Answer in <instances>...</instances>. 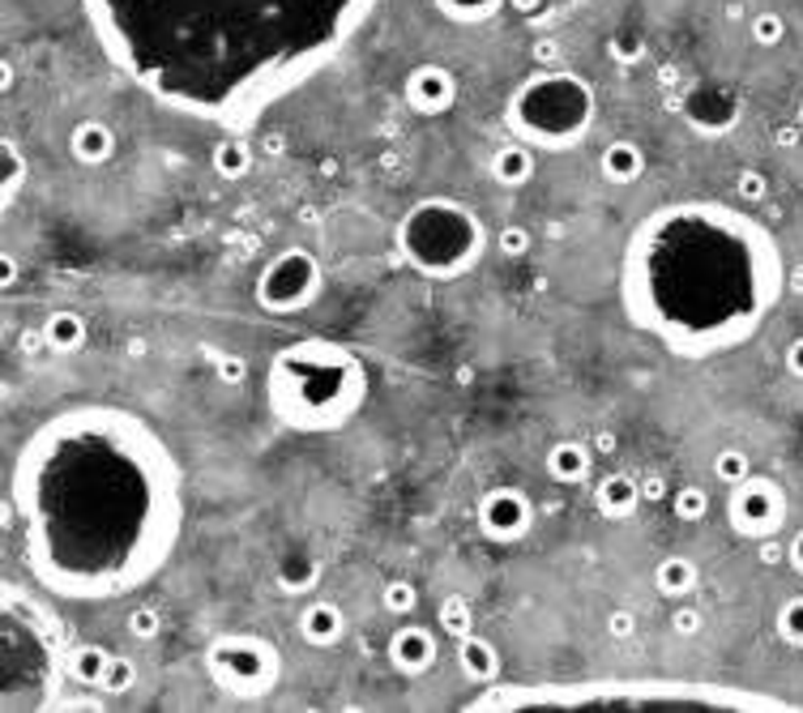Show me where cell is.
Instances as JSON below:
<instances>
[{"mask_svg": "<svg viewBox=\"0 0 803 713\" xmlns=\"http://www.w3.org/2000/svg\"><path fill=\"white\" fill-rule=\"evenodd\" d=\"M667 509H672V518H675V521H684V525H697V521H706V518H709L714 500H709L706 487L684 483V487H675V491H672Z\"/></svg>", "mask_w": 803, "mask_h": 713, "instance_id": "f546056e", "label": "cell"}, {"mask_svg": "<svg viewBox=\"0 0 803 713\" xmlns=\"http://www.w3.org/2000/svg\"><path fill=\"white\" fill-rule=\"evenodd\" d=\"M137 91L223 129L313 82L381 0H77Z\"/></svg>", "mask_w": 803, "mask_h": 713, "instance_id": "7a4b0ae2", "label": "cell"}, {"mask_svg": "<svg viewBox=\"0 0 803 713\" xmlns=\"http://www.w3.org/2000/svg\"><path fill=\"white\" fill-rule=\"evenodd\" d=\"M509 9H514L517 18H543L547 0H509Z\"/></svg>", "mask_w": 803, "mask_h": 713, "instance_id": "c3c4849f", "label": "cell"}, {"mask_svg": "<svg viewBox=\"0 0 803 713\" xmlns=\"http://www.w3.org/2000/svg\"><path fill=\"white\" fill-rule=\"evenodd\" d=\"M736 193H739V201H748V205H761V201L770 196V175L757 171V167H743L736 175Z\"/></svg>", "mask_w": 803, "mask_h": 713, "instance_id": "f35d334b", "label": "cell"}, {"mask_svg": "<svg viewBox=\"0 0 803 713\" xmlns=\"http://www.w3.org/2000/svg\"><path fill=\"white\" fill-rule=\"evenodd\" d=\"M645 150L633 141V137H615L603 146V155H599V175L615 184V189H628V184H637L645 175Z\"/></svg>", "mask_w": 803, "mask_h": 713, "instance_id": "ffe728a7", "label": "cell"}, {"mask_svg": "<svg viewBox=\"0 0 803 713\" xmlns=\"http://www.w3.org/2000/svg\"><path fill=\"white\" fill-rule=\"evenodd\" d=\"M786 564L803 577V530H795V534L786 539Z\"/></svg>", "mask_w": 803, "mask_h": 713, "instance_id": "7dc6e473", "label": "cell"}, {"mask_svg": "<svg viewBox=\"0 0 803 713\" xmlns=\"http://www.w3.org/2000/svg\"><path fill=\"white\" fill-rule=\"evenodd\" d=\"M492 710H786L770 692L684 680H590V683H496L466 705Z\"/></svg>", "mask_w": 803, "mask_h": 713, "instance_id": "5b68a950", "label": "cell"}, {"mask_svg": "<svg viewBox=\"0 0 803 713\" xmlns=\"http://www.w3.org/2000/svg\"><path fill=\"white\" fill-rule=\"evenodd\" d=\"M253 162H257L253 146H249L244 137H235V132L223 137V141L210 150V167H214L223 180H231V184H235V180H244V175L253 171Z\"/></svg>", "mask_w": 803, "mask_h": 713, "instance_id": "4316f807", "label": "cell"}, {"mask_svg": "<svg viewBox=\"0 0 803 713\" xmlns=\"http://www.w3.org/2000/svg\"><path fill=\"white\" fill-rule=\"evenodd\" d=\"M748 475H752V457L743 454V449L727 445V449H718V454H714V479H718L722 487L743 483Z\"/></svg>", "mask_w": 803, "mask_h": 713, "instance_id": "d6a6232c", "label": "cell"}, {"mask_svg": "<svg viewBox=\"0 0 803 713\" xmlns=\"http://www.w3.org/2000/svg\"><path fill=\"white\" fill-rule=\"evenodd\" d=\"M9 525L52 598H125L155 582L180 547V457L155 423L125 406H65L34 427L9 466Z\"/></svg>", "mask_w": 803, "mask_h": 713, "instance_id": "6da1fadb", "label": "cell"}, {"mask_svg": "<svg viewBox=\"0 0 803 713\" xmlns=\"http://www.w3.org/2000/svg\"><path fill=\"white\" fill-rule=\"evenodd\" d=\"M436 13L453 26H487L509 9V0H432Z\"/></svg>", "mask_w": 803, "mask_h": 713, "instance_id": "484cf974", "label": "cell"}, {"mask_svg": "<svg viewBox=\"0 0 803 713\" xmlns=\"http://www.w3.org/2000/svg\"><path fill=\"white\" fill-rule=\"evenodd\" d=\"M599 120V95L590 77L569 68H539L505 103L509 137L535 146L539 155H569L590 137Z\"/></svg>", "mask_w": 803, "mask_h": 713, "instance_id": "ba28073f", "label": "cell"}, {"mask_svg": "<svg viewBox=\"0 0 803 713\" xmlns=\"http://www.w3.org/2000/svg\"><path fill=\"white\" fill-rule=\"evenodd\" d=\"M457 95H462V86H457V77H453L450 65H441V61H419V65L406 68V77H402V98H406V107L415 111V116H450L453 107H457Z\"/></svg>", "mask_w": 803, "mask_h": 713, "instance_id": "4fadbf2b", "label": "cell"}, {"mask_svg": "<svg viewBox=\"0 0 803 713\" xmlns=\"http://www.w3.org/2000/svg\"><path fill=\"white\" fill-rule=\"evenodd\" d=\"M249 376V363L244 359H219V381L223 385H240Z\"/></svg>", "mask_w": 803, "mask_h": 713, "instance_id": "ee69618b", "label": "cell"}, {"mask_svg": "<svg viewBox=\"0 0 803 713\" xmlns=\"http://www.w3.org/2000/svg\"><path fill=\"white\" fill-rule=\"evenodd\" d=\"M684 111H688V120L701 132H727L731 120H736V98L727 91H718V86H701V91L688 95Z\"/></svg>", "mask_w": 803, "mask_h": 713, "instance_id": "44dd1931", "label": "cell"}, {"mask_svg": "<svg viewBox=\"0 0 803 713\" xmlns=\"http://www.w3.org/2000/svg\"><path fill=\"white\" fill-rule=\"evenodd\" d=\"M791 287L782 248L752 214L722 201H667L633 227L620 257L628 324L684 363L731 355Z\"/></svg>", "mask_w": 803, "mask_h": 713, "instance_id": "3957f363", "label": "cell"}, {"mask_svg": "<svg viewBox=\"0 0 803 713\" xmlns=\"http://www.w3.org/2000/svg\"><path fill=\"white\" fill-rule=\"evenodd\" d=\"M786 487L770 479V475H748L743 483L727 487V525L743 543H761L786 530Z\"/></svg>", "mask_w": 803, "mask_h": 713, "instance_id": "8fae6325", "label": "cell"}, {"mask_svg": "<svg viewBox=\"0 0 803 713\" xmlns=\"http://www.w3.org/2000/svg\"><path fill=\"white\" fill-rule=\"evenodd\" d=\"M0 155H4V180H0V201H4V210L18 201L22 193V180H27V159H22V150H18V141L13 137H4L0 141Z\"/></svg>", "mask_w": 803, "mask_h": 713, "instance_id": "4dcf8cb0", "label": "cell"}, {"mask_svg": "<svg viewBox=\"0 0 803 713\" xmlns=\"http://www.w3.org/2000/svg\"><path fill=\"white\" fill-rule=\"evenodd\" d=\"M642 479H633V475H624V470H611L599 479L594 487V509H599V518L607 521H628L637 509H642Z\"/></svg>", "mask_w": 803, "mask_h": 713, "instance_id": "ac0fdd59", "label": "cell"}, {"mask_svg": "<svg viewBox=\"0 0 803 713\" xmlns=\"http://www.w3.org/2000/svg\"><path fill=\"white\" fill-rule=\"evenodd\" d=\"M381 607H385L393 619H406L419 607L415 582H406V577H393V582H385V585H381Z\"/></svg>", "mask_w": 803, "mask_h": 713, "instance_id": "836d02e7", "label": "cell"}, {"mask_svg": "<svg viewBox=\"0 0 803 713\" xmlns=\"http://www.w3.org/2000/svg\"><path fill=\"white\" fill-rule=\"evenodd\" d=\"M457 667H462V675L471 683H496L500 671H505L500 649L492 646L487 637H479V632H471V637L457 641Z\"/></svg>", "mask_w": 803, "mask_h": 713, "instance_id": "7402d4cb", "label": "cell"}, {"mask_svg": "<svg viewBox=\"0 0 803 713\" xmlns=\"http://www.w3.org/2000/svg\"><path fill=\"white\" fill-rule=\"evenodd\" d=\"M535 518H539V509H535V500H530L526 487H514V483L487 487L479 500H475V525H479L483 539L496 543V547L521 543L535 530Z\"/></svg>", "mask_w": 803, "mask_h": 713, "instance_id": "7c38bea8", "label": "cell"}, {"mask_svg": "<svg viewBox=\"0 0 803 713\" xmlns=\"http://www.w3.org/2000/svg\"><path fill=\"white\" fill-rule=\"evenodd\" d=\"M201 667L231 701H265L283 683V649L261 632H219L201 653Z\"/></svg>", "mask_w": 803, "mask_h": 713, "instance_id": "9c48e42d", "label": "cell"}, {"mask_svg": "<svg viewBox=\"0 0 803 713\" xmlns=\"http://www.w3.org/2000/svg\"><path fill=\"white\" fill-rule=\"evenodd\" d=\"M800 129H803V103H800Z\"/></svg>", "mask_w": 803, "mask_h": 713, "instance_id": "f907efd6", "label": "cell"}, {"mask_svg": "<svg viewBox=\"0 0 803 713\" xmlns=\"http://www.w3.org/2000/svg\"><path fill=\"white\" fill-rule=\"evenodd\" d=\"M487 223L475 205L450 193H427L406 205L393 227L398 260L427 283H457L487 257Z\"/></svg>", "mask_w": 803, "mask_h": 713, "instance_id": "8992f818", "label": "cell"}, {"mask_svg": "<svg viewBox=\"0 0 803 713\" xmlns=\"http://www.w3.org/2000/svg\"><path fill=\"white\" fill-rule=\"evenodd\" d=\"M43 338H47V351H56V355H77V351L86 347V338H91V324H86L82 312L61 308V312H52V317L43 321Z\"/></svg>", "mask_w": 803, "mask_h": 713, "instance_id": "d4e9b609", "label": "cell"}, {"mask_svg": "<svg viewBox=\"0 0 803 713\" xmlns=\"http://www.w3.org/2000/svg\"><path fill=\"white\" fill-rule=\"evenodd\" d=\"M530 52H535V61H539L543 68H551L556 61H560V47H556V39H539Z\"/></svg>", "mask_w": 803, "mask_h": 713, "instance_id": "bcb514c9", "label": "cell"}, {"mask_svg": "<svg viewBox=\"0 0 803 713\" xmlns=\"http://www.w3.org/2000/svg\"><path fill=\"white\" fill-rule=\"evenodd\" d=\"M697 585H701V568H697V560H688V555H663L658 564H654V589L663 594V598H693L697 594Z\"/></svg>", "mask_w": 803, "mask_h": 713, "instance_id": "603a6c76", "label": "cell"}, {"mask_svg": "<svg viewBox=\"0 0 803 713\" xmlns=\"http://www.w3.org/2000/svg\"><path fill=\"white\" fill-rule=\"evenodd\" d=\"M539 175V150L535 146H526V141H505L496 155H492V180L500 184V189H526L530 180Z\"/></svg>", "mask_w": 803, "mask_h": 713, "instance_id": "d6986e66", "label": "cell"}, {"mask_svg": "<svg viewBox=\"0 0 803 713\" xmlns=\"http://www.w3.org/2000/svg\"><path fill=\"white\" fill-rule=\"evenodd\" d=\"M786 31H791L786 18L773 13V9H761V13L748 18V39H752L757 47H765V52H770V47H782V43H786Z\"/></svg>", "mask_w": 803, "mask_h": 713, "instance_id": "1f68e13d", "label": "cell"}, {"mask_svg": "<svg viewBox=\"0 0 803 713\" xmlns=\"http://www.w3.org/2000/svg\"><path fill=\"white\" fill-rule=\"evenodd\" d=\"M372 372L334 338H299L265 368V411L295 436H329L351 427L368 406Z\"/></svg>", "mask_w": 803, "mask_h": 713, "instance_id": "277c9868", "label": "cell"}, {"mask_svg": "<svg viewBox=\"0 0 803 713\" xmlns=\"http://www.w3.org/2000/svg\"><path fill=\"white\" fill-rule=\"evenodd\" d=\"M672 628L679 637H701V628H706V611L701 607H693L688 598H679L672 611Z\"/></svg>", "mask_w": 803, "mask_h": 713, "instance_id": "ab89813d", "label": "cell"}, {"mask_svg": "<svg viewBox=\"0 0 803 713\" xmlns=\"http://www.w3.org/2000/svg\"><path fill=\"white\" fill-rule=\"evenodd\" d=\"M496 248H500V257H509V260L530 257V248H535V231L521 227V223H509V227H500V235H496Z\"/></svg>", "mask_w": 803, "mask_h": 713, "instance_id": "74e56055", "label": "cell"}, {"mask_svg": "<svg viewBox=\"0 0 803 713\" xmlns=\"http://www.w3.org/2000/svg\"><path fill=\"white\" fill-rule=\"evenodd\" d=\"M773 628H778L782 646L803 649V594H795V598H786V603L778 607V619H773Z\"/></svg>", "mask_w": 803, "mask_h": 713, "instance_id": "d590c367", "label": "cell"}, {"mask_svg": "<svg viewBox=\"0 0 803 713\" xmlns=\"http://www.w3.org/2000/svg\"><path fill=\"white\" fill-rule=\"evenodd\" d=\"M642 500H672V487L663 475H645L642 479Z\"/></svg>", "mask_w": 803, "mask_h": 713, "instance_id": "f6af8a7d", "label": "cell"}, {"mask_svg": "<svg viewBox=\"0 0 803 713\" xmlns=\"http://www.w3.org/2000/svg\"><path fill=\"white\" fill-rule=\"evenodd\" d=\"M325 291L321 257L313 248H283L278 257H270L257 274V308L270 317H299L308 312Z\"/></svg>", "mask_w": 803, "mask_h": 713, "instance_id": "30bf717a", "label": "cell"}, {"mask_svg": "<svg viewBox=\"0 0 803 713\" xmlns=\"http://www.w3.org/2000/svg\"><path fill=\"white\" fill-rule=\"evenodd\" d=\"M274 582H278V589L290 594V598H304L313 585L321 582V564H317L313 555H287V560H278Z\"/></svg>", "mask_w": 803, "mask_h": 713, "instance_id": "83f0119b", "label": "cell"}, {"mask_svg": "<svg viewBox=\"0 0 803 713\" xmlns=\"http://www.w3.org/2000/svg\"><path fill=\"white\" fill-rule=\"evenodd\" d=\"M116 150H120V137L98 116H86V120H77L68 129V159L77 167H107L116 159Z\"/></svg>", "mask_w": 803, "mask_h": 713, "instance_id": "9a60e30c", "label": "cell"}, {"mask_svg": "<svg viewBox=\"0 0 803 713\" xmlns=\"http://www.w3.org/2000/svg\"><path fill=\"white\" fill-rule=\"evenodd\" d=\"M594 454H615V436H611V432H599V436H594Z\"/></svg>", "mask_w": 803, "mask_h": 713, "instance_id": "681fc988", "label": "cell"}, {"mask_svg": "<svg viewBox=\"0 0 803 713\" xmlns=\"http://www.w3.org/2000/svg\"><path fill=\"white\" fill-rule=\"evenodd\" d=\"M611 52H615L624 65H633L637 56H645V43H642V39H628V34H620V39H611Z\"/></svg>", "mask_w": 803, "mask_h": 713, "instance_id": "b9f144b4", "label": "cell"}, {"mask_svg": "<svg viewBox=\"0 0 803 713\" xmlns=\"http://www.w3.org/2000/svg\"><path fill=\"white\" fill-rule=\"evenodd\" d=\"M385 658L398 675L419 680V675H427V671L441 662V637H436L427 624H398V628L389 632Z\"/></svg>", "mask_w": 803, "mask_h": 713, "instance_id": "5bb4252c", "label": "cell"}, {"mask_svg": "<svg viewBox=\"0 0 803 713\" xmlns=\"http://www.w3.org/2000/svg\"><path fill=\"white\" fill-rule=\"evenodd\" d=\"M107 667H112V649L86 641V646L68 649L65 680L77 683V688H86V692H98V688H103V675H107Z\"/></svg>", "mask_w": 803, "mask_h": 713, "instance_id": "cb8c5ba5", "label": "cell"}, {"mask_svg": "<svg viewBox=\"0 0 803 713\" xmlns=\"http://www.w3.org/2000/svg\"><path fill=\"white\" fill-rule=\"evenodd\" d=\"M65 646L61 624L39 611L34 603H22L18 589H4L0 607V710H56L61 692L56 683L65 675Z\"/></svg>", "mask_w": 803, "mask_h": 713, "instance_id": "52a82bcc", "label": "cell"}, {"mask_svg": "<svg viewBox=\"0 0 803 713\" xmlns=\"http://www.w3.org/2000/svg\"><path fill=\"white\" fill-rule=\"evenodd\" d=\"M782 368H786L795 381H803V333L786 342V351H782Z\"/></svg>", "mask_w": 803, "mask_h": 713, "instance_id": "7bdbcfd3", "label": "cell"}, {"mask_svg": "<svg viewBox=\"0 0 803 713\" xmlns=\"http://www.w3.org/2000/svg\"><path fill=\"white\" fill-rule=\"evenodd\" d=\"M436 624H441V632L453 637V641L471 637V632H475V607H471V598L445 594V598L436 603Z\"/></svg>", "mask_w": 803, "mask_h": 713, "instance_id": "f1b7e54d", "label": "cell"}, {"mask_svg": "<svg viewBox=\"0 0 803 713\" xmlns=\"http://www.w3.org/2000/svg\"><path fill=\"white\" fill-rule=\"evenodd\" d=\"M637 628H642V619L633 607H611L607 611V637L611 641H633L637 637Z\"/></svg>", "mask_w": 803, "mask_h": 713, "instance_id": "60d3db41", "label": "cell"}, {"mask_svg": "<svg viewBox=\"0 0 803 713\" xmlns=\"http://www.w3.org/2000/svg\"><path fill=\"white\" fill-rule=\"evenodd\" d=\"M133 683H137V662L125 658V653H112V667H107V675H103V696H125L133 692Z\"/></svg>", "mask_w": 803, "mask_h": 713, "instance_id": "8d00e7d4", "label": "cell"}, {"mask_svg": "<svg viewBox=\"0 0 803 713\" xmlns=\"http://www.w3.org/2000/svg\"><path fill=\"white\" fill-rule=\"evenodd\" d=\"M125 632L133 641H159L162 637V611L155 603H137L129 616H125Z\"/></svg>", "mask_w": 803, "mask_h": 713, "instance_id": "e575fe53", "label": "cell"}, {"mask_svg": "<svg viewBox=\"0 0 803 713\" xmlns=\"http://www.w3.org/2000/svg\"><path fill=\"white\" fill-rule=\"evenodd\" d=\"M543 470L551 483L581 487L590 479V470H594V445H585L578 436H564V440H556L543 454Z\"/></svg>", "mask_w": 803, "mask_h": 713, "instance_id": "e0dca14e", "label": "cell"}, {"mask_svg": "<svg viewBox=\"0 0 803 713\" xmlns=\"http://www.w3.org/2000/svg\"><path fill=\"white\" fill-rule=\"evenodd\" d=\"M295 628H299L304 646L334 649V646H342V637H347V616H342V607H338L334 598H313V603L299 607Z\"/></svg>", "mask_w": 803, "mask_h": 713, "instance_id": "2e32d148", "label": "cell"}]
</instances>
